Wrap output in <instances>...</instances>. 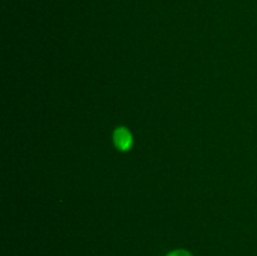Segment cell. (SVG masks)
<instances>
[{
    "mask_svg": "<svg viewBox=\"0 0 257 256\" xmlns=\"http://www.w3.org/2000/svg\"><path fill=\"white\" fill-rule=\"evenodd\" d=\"M166 256H193V253L185 248H176V250L170 251Z\"/></svg>",
    "mask_w": 257,
    "mask_h": 256,
    "instance_id": "obj_2",
    "label": "cell"
},
{
    "mask_svg": "<svg viewBox=\"0 0 257 256\" xmlns=\"http://www.w3.org/2000/svg\"><path fill=\"white\" fill-rule=\"evenodd\" d=\"M113 143L119 152H128L133 147V135L127 127L120 125L113 132Z\"/></svg>",
    "mask_w": 257,
    "mask_h": 256,
    "instance_id": "obj_1",
    "label": "cell"
}]
</instances>
